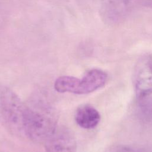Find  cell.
Wrapping results in <instances>:
<instances>
[{
    "instance_id": "3",
    "label": "cell",
    "mask_w": 152,
    "mask_h": 152,
    "mask_svg": "<svg viewBox=\"0 0 152 152\" xmlns=\"http://www.w3.org/2000/svg\"><path fill=\"white\" fill-rule=\"evenodd\" d=\"M152 8V0H103L101 15L110 24H115L124 20L137 7Z\"/></svg>"
},
{
    "instance_id": "9",
    "label": "cell",
    "mask_w": 152,
    "mask_h": 152,
    "mask_svg": "<svg viewBox=\"0 0 152 152\" xmlns=\"http://www.w3.org/2000/svg\"><path fill=\"white\" fill-rule=\"evenodd\" d=\"M138 99V107L141 116L147 121H152V97Z\"/></svg>"
},
{
    "instance_id": "1",
    "label": "cell",
    "mask_w": 152,
    "mask_h": 152,
    "mask_svg": "<svg viewBox=\"0 0 152 152\" xmlns=\"http://www.w3.org/2000/svg\"><path fill=\"white\" fill-rule=\"evenodd\" d=\"M58 115L55 109L43 99L26 104L24 135L37 142H45L57 128Z\"/></svg>"
},
{
    "instance_id": "2",
    "label": "cell",
    "mask_w": 152,
    "mask_h": 152,
    "mask_svg": "<svg viewBox=\"0 0 152 152\" xmlns=\"http://www.w3.org/2000/svg\"><path fill=\"white\" fill-rule=\"evenodd\" d=\"M26 104L11 88L0 86V122L11 134L24 135Z\"/></svg>"
},
{
    "instance_id": "5",
    "label": "cell",
    "mask_w": 152,
    "mask_h": 152,
    "mask_svg": "<svg viewBox=\"0 0 152 152\" xmlns=\"http://www.w3.org/2000/svg\"><path fill=\"white\" fill-rule=\"evenodd\" d=\"M45 144L46 152H77L74 135L66 126H57Z\"/></svg>"
},
{
    "instance_id": "8",
    "label": "cell",
    "mask_w": 152,
    "mask_h": 152,
    "mask_svg": "<svg viewBox=\"0 0 152 152\" xmlns=\"http://www.w3.org/2000/svg\"><path fill=\"white\" fill-rule=\"evenodd\" d=\"M79 78L72 76H61L54 83V88L59 93H72L76 94Z\"/></svg>"
},
{
    "instance_id": "4",
    "label": "cell",
    "mask_w": 152,
    "mask_h": 152,
    "mask_svg": "<svg viewBox=\"0 0 152 152\" xmlns=\"http://www.w3.org/2000/svg\"><path fill=\"white\" fill-rule=\"evenodd\" d=\"M133 84L138 99L152 94V56L144 55L137 62L133 72Z\"/></svg>"
},
{
    "instance_id": "7",
    "label": "cell",
    "mask_w": 152,
    "mask_h": 152,
    "mask_svg": "<svg viewBox=\"0 0 152 152\" xmlns=\"http://www.w3.org/2000/svg\"><path fill=\"white\" fill-rule=\"evenodd\" d=\"M75 120L80 127L90 129L95 128L99 124L100 121V115L93 106L85 104L77 109Z\"/></svg>"
},
{
    "instance_id": "6",
    "label": "cell",
    "mask_w": 152,
    "mask_h": 152,
    "mask_svg": "<svg viewBox=\"0 0 152 152\" xmlns=\"http://www.w3.org/2000/svg\"><path fill=\"white\" fill-rule=\"evenodd\" d=\"M107 79V74L102 69H92L79 79L76 94H84L96 91L103 87Z\"/></svg>"
}]
</instances>
